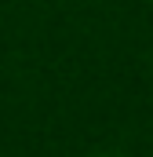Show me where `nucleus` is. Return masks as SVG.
I'll use <instances>...</instances> for the list:
<instances>
[{
  "label": "nucleus",
  "instance_id": "f257e3e1",
  "mask_svg": "<svg viewBox=\"0 0 153 157\" xmlns=\"http://www.w3.org/2000/svg\"><path fill=\"white\" fill-rule=\"evenodd\" d=\"M95 157H124V154H113V150H106V154H95Z\"/></svg>",
  "mask_w": 153,
  "mask_h": 157
}]
</instances>
